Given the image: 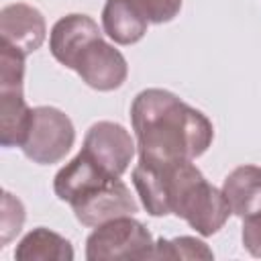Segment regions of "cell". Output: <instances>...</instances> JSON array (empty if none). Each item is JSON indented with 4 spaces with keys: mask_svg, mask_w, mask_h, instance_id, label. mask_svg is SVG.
I'll return each mask as SVG.
<instances>
[{
    "mask_svg": "<svg viewBox=\"0 0 261 261\" xmlns=\"http://www.w3.org/2000/svg\"><path fill=\"white\" fill-rule=\"evenodd\" d=\"M108 175L86 151H80L69 163H65L53 177V192L59 200L71 204L75 198L108 179Z\"/></svg>",
    "mask_w": 261,
    "mask_h": 261,
    "instance_id": "obj_10",
    "label": "cell"
},
{
    "mask_svg": "<svg viewBox=\"0 0 261 261\" xmlns=\"http://www.w3.org/2000/svg\"><path fill=\"white\" fill-rule=\"evenodd\" d=\"M75 141L71 118L55 106H37L31 112L29 130L22 143V153L39 163L51 165L61 161Z\"/></svg>",
    "mask_w": 261,
    "mask_h": 261,
    "instance_id": "obj_4",
    "label": "cell"
},
{
    "mask_svg": "<svg viewBox=\"0 0 261 261\" xmlns=\"http://www.w3.org/2000/svg\"><path fill=\"white\" fill-rule=\"evenodd\" d=\"M100 37L102 31L98 29L94 18H90L88 14H67L53 24L49 33V49L61 65L73 69L80 53Z\"/></svg>",
    "mask_w": 261,
    "mask_h": 261,
    "instance_id": "obj_9",
    "label": "cell"
},
{
    "mask_svg": "<svg viewBox=\"0 0 261 261\" xmlns=\"http://www.w3.org/2000/svg\"><path fill=\"white\" fill-rule=\"evenodd\" d=\"M222 194L230 206V212L239 218L261 212V167L239 165L222 184Z\"/></svg>",
    "mask_w": 261,
    "mask_h": 261,
    "instance_id": "obj_12",
    "label": "cell"
},
{
    "mask_svg": "<svg viewBox=\"0 0 261 261\" xmlns=\"http://www.w3.org/2000/svg\"><path fill=\"white\" fill-rule=\"evenodd\" d=\"M153 237L133 216H118L104 224L94 226L86 239L88 261H130L153 259Z\"/></svg>",
    "mask_w": 261,
    "mask_h": 261,
    "instance_id": "obj_3",
    "label": "cell"
},
{
    "mask_svg": "<svg viewBox=\"0 0 261 261\" xmlns=\"http://www.w3.org/2000/svg\"><path fill=\"white\" fill-rule=\"evenodd\" d=\"M243 245L253 257H261V212L243 218Z\"/></svg>",
    "mask_w": 261,
    "mask_h": 261,
    "instance_id": "obj_19",
    "label": "cell"
},
{
    "mask_svg": "<svg viewBox=\"0 0 261 261\" xmlns=\"http://www.w3.org/2000/svg\"><path fill=\"white\" fill-rule=\"evenodd\" d=\"M73 71L90 88L98 92H110L126 82L128 63L118 49H114L110 43H106L100 37L80 53Z\"/></svg>",
    "mask_w": 261,
    "mask_h": 261,
    "instance_id": "obj_7",
    "label": "cell"
},
{
    "mask_svg": "<svg viewBox=\"0 0 261 261\" xmlns=\"http://www.w3.org/2000/svg\"><path fill=\"white\" fill-rule=\"evenodd\" d=\"M133 184L151 216L175 214L202 237L218 232L232 214L222 190L206 181L190 159L169 163L139 159Z\"/></svg>",
    "mask_w": 261,
    "mask_h": 261,
    "instance_id": "obj_1",
    "label": "cell"
},
{
    "mask_svg": "<svg viewBox=\"0 0 261 261\" xmlns=\"http://www.w3.org/2000/svg\"><path fill=\"white\" fill-rule=\"evenodd\" d=\"M14 259L18 261H73V247L65 237L45 226H37L20 239L14 251Z\"/></svg>",
    "mask_w": 261,
    "mask_h": 261,
    "instance_id": "obj_13",
    "label": "cell"
},
{
    "mask_svg": "<svg viewBox=\"0 0 261 261\" xmlns=\"http://www.w3.org/2000/svg\"><path fill=\"white\" fill-rule=\"evenodd\" d=\"M0 47V90H22L27 55L6 43H2Z\"/></svg>",
    "mask_w": 261,
    "mask_h": 261,
    "instance_id": "obj_16",
    "label": "cell"
},
{
    "mask_svg": "<svg viewBox=\"0 0 261 261\" xmlns=\"http://www.w3.org/2000/svg\"><path fill=\"white\" fill-rule=\"evenodd\" d=\"M22 222H24V208L20 200L6 192L2 198V247L14 234H18Z\"/></svg>",
    "mask_w": 261,
    "mask_h": 261,
    "instance_id": "obj_17",
    "label": "cell"
},
{
    "mask_svg": "<svg viewBox=\"0 0 261 261\" xmlns=\"http://www.w3.org/2000/svg\"><path fill=\"white\" fill-rule=\"evenodd\" d=\"M33 108L27 106L22 90H0V143L2 147H22Z\"/></svg>",
    "mask_w": 261,
    "mask_h": 261,
    "instance_id": "obj_14",
    "label": "cell"
},
{
    "mask_svg": "<svg viewBox=\"0 0 261 261\" xmlns=\"http://www.w3.org/2000/svg\"><path fill=\"white\" fill-rule=\"evenodd\" d=\"M153 259H214V253L196 237H175L159 239L153 249Z\"/></svg>",
    "mask_w": 261,
    "mask_h": 261,
    "instance_id": "obj_15",
    "label": "cell"
},
{
    "mask_svg": "<svg viewBox=\"0 0 261 261\" xmlns=\"http://www.w3.org/2000/svg\"><path fill=\"white\" fill-rule=\"evenodd\" d=\"M47 24L43 14L24 2L8 4L0 10V37L2 43L14 47L22 55H31L45 41Z\"/></svg>",
    "mask_w": 261,
    "mask_h": 261,
    "instance_id": "obj_8",
    "label": "cell"
},
{
    "mask_svg": "<svg viewBox=\"0 0 261 261\" xmlns=\"http://www.w3.org/2000/svg\"><path fill=\"white\" fill-rule=\"evenodd\" d=\"M75 218L86 226H98L118 216H133L139 210L137 200L120 177H108L75 198L71 204Z\"/></svg>",
    "mask_w": 261,
    "mask_h": 261,
    "instance_id": "obj_5",
    "label": "cell"
},
{
    "mask_svg": "<svg viewBox=\"0 0 261 261\" xmlns=\"http://www.w3.org/2000/svg\"><path fill=\"white\" fill-rule=\"evenodd\" d=\"M147 16L135 0H106L102 8V29L116 45H133L147 33Z\"/></svg>",
    "mask_w": 261,
    "mask_h": 261,
    "instance_id": "obj_11",
    "label": "cell"
},
{
    "mask_svg": "<svg viewBox=\"0 0 261 261\" xmlns=\"http://www.w3.org/2000/svg\"><path fill=\"white\" fill-rule=\"evenodd\" d=\"M149 22L163 24L173 20L181 10V0H135Z\"/></svg>",
    "mask_w": 261,
    "mask_h": 261,
    "instance_id": "obj_18",
    "label": "cell"
},
{
    "mask_svg": "<svg viewBox=\"0 0 261 261\" xmlns=\"http://www.w3.org/2000/svg\"><path fill=\"white\" fill-rule=\"evenodd\" d=\"M130 124L141 161H192L206 153L214 141L208 116L161 88H147L135 96Z\"/></svg>",
    "mask_w": 261,
    "mask_h": 261,
    "instance_id": "obj_2",
    "label": "cell"
},
{
    "mask_svg": "<svg viewBox=\"0 0 261 261\" xmlns=\"http://www.w3.org/2000/svg\"><path fill=\"white\" fill-rule=\"evenodd\" d=\"M82 151H86L108 175L120 177L133 161L135 141L124 126L100 120L88 128Z\"/></svg>",
    "mask_w": 261,
    "mask_h": 261,
    "instance_id": "obj_6",
    "label": "cell"
}]
</instances>
